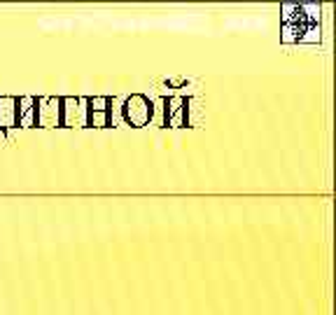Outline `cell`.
Instances as JSON below:
<instances>
[{
    "instance_id": "6da1fadb",
    "label": "cell",
    "mask_w": 336,
    "mask_h": 315,
    "mask_svg": "<svg viewBox=\"0 0 336 315\" xmlns=\"http://www.w3.org/2000/svg\"><path fill=\"white\" fill-rule=\"evenodd\" d=\"M122 115H124V121L133 129H143L152 121L154 117V103L145 93H131V96L124 101L122 105Z\"/></svg>"
},
{
    "instance_id": "7a4b0ae2",
    "label": "cell",
    "mask_w": 336,
    "mask_h": 315,
    "mask_svg": "<svg viewBox=\"0 0 336 315\" xmlns=\"http://www.w3.org/2000/svg\"><path fill=\"white\" fill-rule=\"evenodd\" d=\"M87 115H89L87 98H80V96L61 98V126L82 129V126H87Z\"/></svg>"
},
{
    "instance_id": "3957f363",
    "label": "cell",
    "mask_w": 336,
    "mask_h": 315,
    "mask_svg": "<svg viewBox=\"0 0 336 315\" xmlns=\"http://www.w3.org/2000/svg\"><path fill=\"white\" fill-rule=\"evenodd\" d=\"M35 126H45V129L61 126V98H38V103H35Z\"/></svg>"
},
{
    "instance_id": "277c9868",
    "label": "cell",
    "mask_w": 336,
    "mask_h": 315,
    "mask_svg": "<svg viewBox=\"0 0 336 315\" xmlns=\"http://www.w3.org/2000/svg\"><path fill=\"white\" fill-rule=\"evenodd\" d=\"M35 103L38 98L35 96H21L17 98V126H35Z\"/></svg>"
},
{
    "instance_id": "5b68a950",
    "label": "cell",
    "mask_w": 336,
    "mask_h": 315,
    "mask_svg": "<svg viewBox=\"0 0 336 315\" xmlns=\"http://www.w3.org/2000/svg\"><path fill=\"white\" fill-rule=\"evenodd\" d=\"M17 126V98L0 96V129Z\"/></svg>"
},
{
    "instance_id": "8992f818",
    "label": "cell",
    "mask_w": 336,
    "mask_h": 315,
    "mask_svg": "<svg viewBox=\"0 0 336 315\" xmlns=\"http://www.w3.org/2000/svg\"><path fill=\"white\" fill-rule=\"evenodd\" d=\"M110 121H112L110 110H108V112H93V110H89V115H87V126L105 129V126H110Z\"/></svg>"
},
{
    "instance_id": "52a82bcc",
    "label": "cell",
    "mask_w": 336,
    "mask_h": 315,
    "mask_svg": "<svg viewBox=\"0 0 336 315\" xmlns=\"http://www.w3.org/2000/svg\"><path fill=\"white\" fill-rule=\"evenodd\" d=\"M87 105H89V110H93V112H108V110H110V98L108 96H91V98H87Z\"/></svg>"
}]
</instances>
